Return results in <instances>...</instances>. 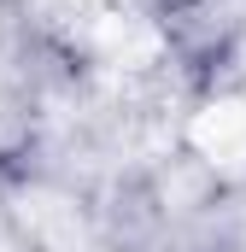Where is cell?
Returning <instances> with one entry per match:
<instances>
[{
  "label": "cell",
  "mask_w": 246,
  "mask_h": 252,
  "mask_svg": "<svg viewBox=\"0 0 246 252\" xmlns=\"http://www.w3.org/2000/svg\"><path fill=\"white\" fill-rule=\"evenodd\" d=\"M153 18H170V12H187V6H205V0H141Z\"/></svg>",
  "instance_id": "1"
}]
</instances>
